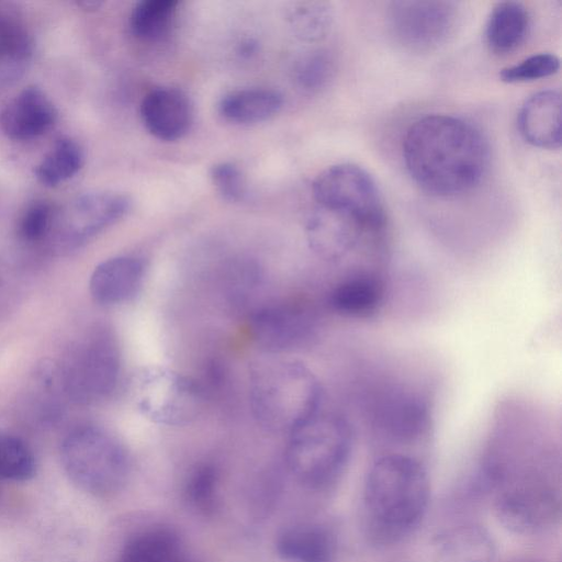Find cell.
<instances>
[{"label":"cell","instance_id":"obj_4","mask_svg":"<svg viewBox=\"0 0 562 562\" xmlns=\"http://www.w3.org/2000/svg\"><path fill=\"white\" fill-rule=\"evenodd\" d=\"M352 447L353 430L347 418L335 413H317L289 434L285 461L299 482L321 488L340 476Z\"/></svg>","mask_w":562,"mask_h":562},{"label":"cell","instance_id":"obj_14","mask_svg":"<svg viewBox=\"0 0 562 562\" xmlns=\"http://www.w3.org/2000/svg\"><path fill=\"white\" fill-rule=\"evenodd\" d=\"M558 508L553 492L529 485L504 492L495 510L499 522L509 531L532 535L553 521Z\"/></svg>","mask_w":562,"mask_h":562},{"label":"cell","instance_id":"obj_6","mask_svg":"<svg viewBox=\"0 0 562 562\" xmlns=\"http://www.w3.org/2000/svg\"><path fill=\"white\" fill-rule=\"evenodd\" d=\"M138 411L153 423L184 425L195 419L203 407V391L198 383L168 368L143 369L134 384Z\"/></svg>","mask_w":562,"mask_h":562},{"label":"cell","instance_id":"obj_12","mask_svg":"<svg viewBox=\"0 0 562 562\" xmlns=\"http://www.w3.org/2000/svg\"><path fill=\"white\" fill-rule=\"evenodd\" d=\"M130 206L128 196L119 192L98 191L80 195L59 218V239L67 245H81L122 218Z\"/></svg>","mask_w":562,"mask_h":562},{"label":"cell","instance_id":"obj_35","mask_svg":"<svg viewBox=\"0 0 562 562\" xmlns=\"http://www.w3.org/2000/svg\"><path fill=\"white\" fill-rule=\"evenodd\" d=\"M190 562V561H189Z\"/></svg>","mask_w":562,"mask_h":562},{"label":"cell","instance_id":"obj_21","mask_svg":"<svg viewBox=\"0 0 562 562\" xmlns=\"http://www.w3.org/2000/svg\"><path fill=\"white\" fill-rule=\"evenodd\" d=\"M276 548L285 562H333L336 554L333 533L315 524L286 527L279 533Z\"/></svg>","mask_w":562,"mask_h":562},{"label":"cell","instance_id":"obj_2","mask_svg":"<svg viewBox=\"0 0 562 562\" xmlns=\"http://www.w3.org/2000/svg\"><path fill=\"white\" fill-rule=\"evenodd\" d=\"M429 479L423 464L403 453L379 457L366 475L362 509L368 535L394 543L414 531L429 503Z\"/></svg>","mask_w":562,"mask_h":562},{"label":"cell","instance_id":"obj_8","mask_svg":"<svg viewBox=\"0 0 562 562\" xmlns=\"http://www.w3.org/2000/svg\"><path fill=\"white\" fill-rule=\"evenodd\" d=\"M459 19L458 4L451 1H393L386 10L392 37L416 53L445 44L454 33Z\"/></svg>","mask_w":562,"mask_h":562},{"label":"cell","instance_id":"obj_19","mask_svg":"<svg viewBox=\"0 0 562 562\" xmlns=\"http://www.w3.org/2000/svg\"><path fill=\"white\" fill-rule=\"evenodd\" d=\"M385 285L379 273L360 270L337 283L329 293L328 304L339 315L368 318L384 302Z\"/></svg>","mask_w":562,"mask_h":562},{"label":"cell","instance_id":"obj_10","mask_svg":"<svg viewBox=\"0 0 562 562\" xmlns=\"http://www.w3.org/2000/svg\"><path fill=\"white\" fill-rule=\"evenodd\" d=\"M120 356L115 341L106 334L85 344L69 366L66 383L69 394L81 403L105 397L116 385Z\"/></svg>","mask_w":562,"mask_h":562},{"label":"cell","instance_id":"obj_30","mask_svg":"<svg viewBox=\"0 0 562 562\" xmlns=\"http://www.w3.org/2000/svg\"><path fill=\"white\" fill-rule=\"evenodd\" d=\"M188 505L201 515H211L218 503V473L211 464L195 468L188 476L184 488Z\"/></svg>","mask_w":562,"mask_h":562},{"label":"cell","instance_id":"obj_15","mask_svg":"<svg viewBox=\"0 0 562 562\" xmlns=\"http://www.w3.org/2000/svg\"><path fill=\"white\" fill-rule=\"evenodd\" d=\"M139 112L146 130L165 142L182 138L193 121L189 98L176 88L153 89L143 98Z\"/></svg>","mask_w":562,"mask_h":562},{"label":"cell","instance_id":"obj_1","mask_svg":"<svg viewBox=\"0 0 562 562\" xmlns=\"http://www.w3.org/2000/svg\"><path fill=\"white\" fill-rule=\"evenodd\" d=\"M403 159L407 172L424 191L441 198L477 187L490 166V145L482 131L458 116L432 114L406 131Z\"/></svg>","mask_w":562,"mask_h":562},{"label":"cell","instance_id":"obj_29","mask_svg":"<svg viewBox=\"0 0 562 562\" xmlns=\"http://www.w3.org/2000/svg\"><path fill=\"white\" fill-rule=\"evenodd\" d=\"M36 473L31 448L20 438L0 432V482H26Z\"/></svg>","mask_w":562,"mask_h":562},{"label":"cell","instance_id":"obj_17","mask_svg":"<svg viewBox=\"0 0 562 562\" xmlns=\"http://www.w3.org/2000/svg\"><path fill=\"white\" fill-rule=\"evenodd\" d=\"M518 128L524 139L542 149L561 146V94L542 90L525 101L518 113Z\"/></svg>","mask_w":562,"mask_h":562},{"label":"cell","instance_id":"obj_20","mask_svg":"<svg viewBox=\"0 0 562 562\" xmlns=\"http://www.w3.org/2000/svg\"><path fill=\"white\" fill-rule=\"evenodd\" d=\"M437 562H493L496 544L477 524H461L442 530L432 539Z\"/></svg>","mask_w":562,"mask_h":562},{"label":"cell","instance_id":"obj_33","mask_svg":"<svg viewBox=\"0 0 562 562\" xmlns=\"http://www.w3.org/2000/svg\"><path fill=\"white\" fill-rule=\"evenodd\" d=\"M211 179L223 199L240 201L245 193L243 175L232 162H218L211 168Z\"/></svg>","mask_w":562,"mask_h":562},{"label":"cell","instance_id":"obj_32","mask_svg":"<svg viewBox=\"0 0 562 562\" xmlns=\"http://www.w3.org/2000/svg\"><path fill=\"white\" fill-rule=\"evenodd\" d=\"M334 63L326 50H315L304 56L295 68L297 83L307 91H319L331 79Z\"/></svg>","mask_w":562,"mask_h":562},{"label":"cell","instance_id":"obj_22","mask_svg":"<svg viewBox=\"0 0 562 562\" xmlns=\"http://www.w3.org/2000/svg\"><path fill=\"white\" fill-rule=\"evenodd\" d=\"M530 26V15L521 2H497L487 19L485 38L492 52L509 54L525 42Z\"/></svg>","mask_w":562,"mask_h":562},{"label":"cell","instance_id":"obj_31","mask_svg":"<svg viewBox=\"0 0 562 562\" xmlns=\"http://www.w3.org/2000/svg\"><path fill=\"white\" fill-rule=\"evenodd\" d=\"M560 69V59L551 53H539L527 57L519 64L501 70L499 78L507 83L527 82L547 78Z\"/></svg>","mask_w":562,"mask_h":562},{"label":"cell","instance_id":"obj_11","mask_svg":"<svg viewBox=\"0 0 562 562\" xmlns=\"http://www.w3.org/2000/svg\"><path fill=\"white\" fill-rule=\"evenodd\" d=\"M316 317L300 304H280L258 311L250 319L256 344L271 355L304 346L314 335Z\"/></svg>","mask_w":562,"mask_h":562},{"label":"cell","instance_id":"obj_5","mask_svg":"<svg viewBox=\"0 0 562 562\" xmlns=\"http://www.w3.org/2000/svg\"><path fill=\"white\" fill-rule=\"evenodd\" d=\"M60 460L69 480L98 497L123 490L131 472L124 446L98 426H81L69 432L61 442Z\"/></svg>","mask_w":562,"mask_h":562},{"label":"cell","instance_id":"obj_13","mask_svg":"<svg viewBox=\"0 0 562 562\" xmlns=\"http://www.w3.org/2000/svg\"><path fill=\"white\" fill-rule=\"evenodd\" d=\"M430 417L429 405L418 393L392 389L378 402L373 425L383 437L409 443L427 434Z\"/></svg>","mask_w":562,"mask_h":562},{"label":"cell","instance_id":"obj_25","mask_svg":"<svg viewBox=\"0 0 562 562\" xmlns=\"http://www.w3.org/2000/svg\"><path fill=\"white\" fill-rule=\"evenodd\" d=\"M32 57V41L24 26L0 13V86L19 79Z\"/></svg>","mask_w":562,"mask_h":562},{"label":"cell","instance_id":"obj_23","mask_svg":"<svg viewBox=\"0 0 562 562\" xmlns=\"http://www.w3.org/2000/svg\"><path fill=\"white\" fill-rule=\"evenodd\" d=\"M116 562H189L178 535L165 527H151L130 537Z\"/></svg>","mask_w":562,"mask_h":562},{"label":"cell","instance_id":"obj_7","mask_svg":"<svg viewBox=\"0 0 562 562\" xmlns=\"http://www.w3.org/2000/svg\"><path fill=\"white\" fill-rule=\"evenodd\" d=\"M313 195L318 206L350 214L385 231L386 215L379 189L357 165L338 164L322 171L313 182Z\"/></svg>","mask_w":562,"mask_h":562},{"label":"cell","instance_id":"obj_27","mask_svg":"<svg viewBox=\"0 0 562 562\" xmlns=\"http://www.w3.org/2000/svg\"><path fill=\"white\" fill-rule=\"evenodd\" d=\"M178 1L144 0L132 10L130 26L132 33L139 40L155 42L169 34L173 26Z\"/></svg>","mask_w":562,"mask_h":562},{"label":"cell","instance_id":"obj_24","mask_svg":"<svg viewBox=\"0 0 562 562\" xmlns=\"http://www.w3.org/2000/svg\"><path fill=\"white\" fill-rule=\"evenodd\" d=\"M283 105L282 95L268 88H245L225 94L220 114L235 124H255L274 116Z\"/></svg>","mask_w":562,"mask_h":562},{"label":"cell","instance_id":"obj_3","mask_svg":"<svg viewBox=\"0 0 562 562\" xmlns=\"http://www.w3.org/2000/svg\"><path fill=\"white\" fill-rule=\"evenodd\" d=\"M249 396L262 427L290 434L319 413L323 390L305 364L270 356L251 366Z\"/></svg>","mask_w":562,"mask_h":562},{"label":"cell","instance_id":"obj_28","mask_svg":"<svg viewBox=\"0 0 562 562\" xmlns=\"http://www.w3.org/2000/svg\"><path fill=\"white\" fill-rule=\"evenodd\" d=\"M82 164L80 146L70 138H61L37 165L35 173L43 184L53 187L76 175Z\"/></svg>","mask_w":562,"mask_h":562},{"label":"cell","instance_id":"obj_26","mask_svg":"<svg viewBox=\"0 0 562 562\" xmlns=\"http://www.w3.org/2000/svg\"><path fill=\"white\" fill-rule=\"evenodd\" d=\"M291 32L303 42L316 43L328 36L334 24V11L325 1L291 2L285 11Z\"/></svg>","mask_w":562,"mask_h":562},{"label":"cell","instance_id":"obj_16","mask_svg":"<svg viewBox=\"0 0 562 562\" xmlns=\"http://www.w3.org/2000/svg\"><path fill=\"white\" fill-rule=\"evenodd\" d=\"M50 100L37 87L30 86L16 94L1 113V127L12 139H31L45 133L56 120Z\"/></svg>","mask_w":562,"mask_h":562},{"label":"cell","instance_id":"obj_18","mask_svg":"<svg viewBox=\"0 0 562 562\" xmlns=\"http://www.w3.org/2000/svg\"><path fill=\"white\" fill-rule=\"evenodd\" d=\"M143 278L144 265L138 258L117 256L95 267L89 289L95 302L102 305L120 304L138 292Z\"/></svg>","mask_w":562,"mask_h":562},{"label":"cell","instance_id":"obj_34","mask_svg":"<svg viewBox=\"0 0 562 562\" xmlns=\"http://www.w3.org/2000/svg\"><path fill=\"white\" fill-rule=\"evenodd\" d=\"M52 213L46 203L33 204L21 222V234L27 240H36L45 235L50 226Z\"/></svg>","mask_w":562,"mask_h":562},{"label":"cell","instance_id":"obj_9","mask_svg":"<svg viewBox=\"0 0 562 562\" xmlns=\"http://www.w3.org/2000/svg\"><path fill=\"white\" fill-rule=\"evenodd\" d=\"M312 251L325 261L338 263L360 251H380L385 231L376 229L359 218L318 206L305 227Z\"/></svg>","mask_w":562,"mask_h":562}]
</instances>
